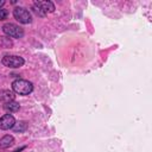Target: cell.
Listing matches in <instances>:
<instances>
[{
  "instance_id": "obj_1",
  "label": "cell",
  "mask_w": 152,
  "mask_h": 152,
  "mask_svg": "<svg viewBox=\"0 0 152 152\" xmlns=\"http://www.w3.org/2000/svg\"><path fill=\"white\" fill-rule=\"evenodd\" d=\"M12 89L15 94L19 95H28L32 93L33 90V86L31 82L26 81V80H15L12 83Z\"/></svg>"
},
{
  "instance_id": "obj_2",
  "label": "cell",
  "mask_w": 152,
  "mask_h": 152,
  "mask_svg": "<svg viewBox=\"0 0 152 152\" xmlns=\"http://www.w3.org/2000/svg\"><path fill=\"white\" fill-rule=\"evenodd\" d=\"M2 31L5 34H7V37H12V38H21L24 36V30L12 23L5 24L2 26Z\"/></svg>"
},
{
  "instance_id": "obj_3",
  "label": "cell",
  "mask_w": 152,
  "mask_h": 152,
  "mask_svg": "<svg viewBox=\"0 0 152 152\" xmlns=\"http://www.w3.org/2000/svg\"><path fill=\"white\" fill-rule=\"evenodd\" d=\"M13 17L20 24H30L32 21L31 13L26 8H24V7H15L13 10Z\"/></svg>"
},
{
  "instance_id": "obj_4",
  "label": "cell",
  "mask_w": 152,
  "mask_h": 152,
  "mask_svg": "<svg viewBox=\"0 0 152 152\" xmlns=\"http://www.w3.org/2000/svg\"><path fill=\"white\" fill-rule=\"evenodd\" d=\"M1 62H2V64L5 66H8V68H20L25 63V61H24L23 57H19V56H10V55L5 56Z\"/></svg>"
},
{
  "instance_id": "obj_5",
  "label": "cell",
  "mask_w": 152,
  "mask_h": 152,
  "mask_svg": "<svg viewBox=\"0 0 152 152\" xmlns=\"http://www.w3.org/2000/svg\"><path fill=\"white\" fill-rule=\"evenodd\" d=\"M14 124H15V119L11 114H5L2 118H0V129H2V131L13 128Z\"/></svg>"
},
{
  "instance_id": "obj_6",
  "label": "cell",
  "mask_w": 152,
  "mask_h": 152,
  "mask_svg": "<svg viewBox=\"0 0 152 152\" xmlns=\"http://www.w3.org/2000/svg\"><path fill=\"white\" fill-rule=\"evenodd\" d=\"M33 5H36V6H38L45 14L48 13V12H53L55 11V5L51 2V1H34L33 2Z\"/></svg>"
},
{
  "instance_id": "obj_7",
  "label": "cell",
  "mask_w": 152,
  "mask_h": 152,
  "mask_svg": "<svg viewBox=\"0 0 152 152\" xmlns=\"http://www.w3.org/2000/svg\"><path fill=\"white\" fill-rule=\"evenodd\" d=\"M0 100L4 103H8L11 101H14V93L11 90H7V89L0 90Z\"/></svg>"
},
{
  "instance_id": "obj_8",
  "label": "cell",
  "mask_w": 152,
  "mask_h": 152,
  "mask_svg": "<svg viewBox=\"0 0 152 152\" xmlns=\"http://www.w3.org/2000/svg\"><path fill=\"white\" fill-rule=\"evenodd\" d=\"M14 144V138L12 135H4L0 139V150L7 148L10 146H12Z\"/></svg>"
},
{
  "instance_id": "obj_9",
  "label": "cell",
  "mask_w": 152,
  "mask_h": 152,
  "mask_svg": "<svg viewBox=\"0 0 152 152\" xmlns=\"http://www.w3.org/2000/svg\"><path fill=\"white\" fill-rule=\"evenodd\" d=\"M4 108H5L7 112L15 113V112H18V110H19L20 106H19V103H18V102H15V101H11V102H8V103H4Z\"/></svg>"
},
{
  "instance_id": "obj_10",
  "label": "cell",
  "mask_w": 152,
  "mask_h": 152,
  "mask_svg": "<svg viewBox=\"0 0 152 152\" xmlns=\"http://www.w3.org/2000/svg\"><path fill=\"white\" fill-rule=\"evenodd\" d=\"M26 128H27V122L26 121H18V122H15L14 124V126H13V131L14 132H19V133H23V132H25L26 131Z\"/></svg>"
},
{
  "instance_id": "obj_11",
  "label": "cell",
  "mask_w": 152,
  "mask_h": 152,
  "mask_svg": "<svg viewBox=\"0 0 152 152\" xmlns=\"http://www.w3.org/2000/svg\"><path fill=\"white\" fill-rule=\"evenodd\" d=\"M13 45V42L10 37H0V46L1 48H5V49H8Z\"/></svg>"
},
{
  "instance_id": "obj_12",
  "label": "cell",
  "mask_w": 152,
  "mask_h": 152,
  "mask_svg": "<svg viewBox=\"0 0 152 152\" xmlns=\"http://www.w3.org/2000/svg\"><path fill=\"white\" fill-rule=\"evenodd\" d=\"M7 15H8L7 10H5V8H0V20H5V19L7 18Z\"/></svg>"
},
{
  "instance_id": "obj_13",
  "label": "cell",
  "mask_w": 152,
  "mask_h": 152,
  "mask_svg": "<svg viewBox=\"0 0 152 152\" xmlns=\"http://www.w3.org/2000/svg\"><path fill=\"white\" fill-rule=\"evenodd\" d=\"M33 11H34V12H36V14H37V15H39V17H44V15H45V13H44V12H43L38 6H36V5H33Z\"/></svg>"
},
{
  "instance_id": "obj_14",
  "label": "cell",
  "mask_w": 152,
  "mask_h": 152,
  "mask_svg": "<svg viewBox=\"0 0 152 152\" xmlns=\"http://www.w3.org/2000/svg\"><path fill=\"white\" fill-rule=\"evenodd\" d=\"M25 148V146H23V147H20V148H17V150H14L13 152H20V151H23Z\"/></svg>"
}]
</instances>
